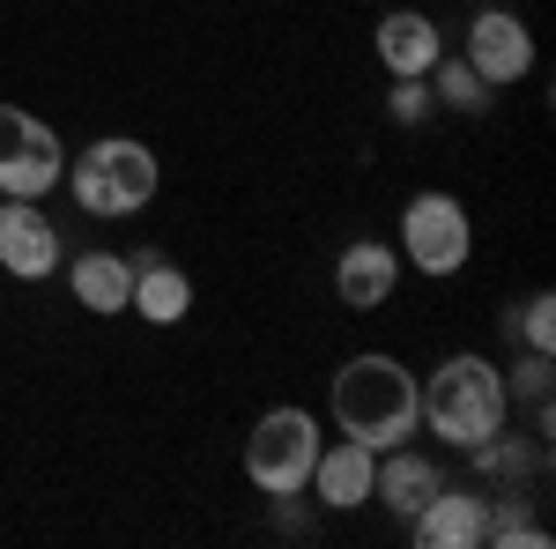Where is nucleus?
Segmentation results:
<instances>
[{
    "label": "nucleus",
    "instance_id": "21",
    "mask_svg": "<svg viewBox=\"0 0 556 549\" xmlns=\"http://www.w3.org/2000/svg\"><path fill=\"white\" fill-rule=\"evenodd\" d=\"M430 112H438L430 75H393V89H386V120H393V127H424Z\"/></svg>",
    "mask_w": 556,
    "mask_h": 549
},
{
    "label": "nucleus",
    "instance_id": "10",
    "mask_svg": "<svg viewBox=\"0 0 556 549\" xmlns=\"http://www.w3.org/2000/svg\"><path fill=\"white\" fill-rule=\"evenodd\" d=\"M393 290H401V253L386 238H349L334 253V297L349 312H379V304H393Z\"/></svg>",
    "mask_w": 556,
    "mask_h": 549
},
{
    "label": "nucleus",
    "instance_id": "20",
    "mask_svg": "<svg viewBox=\"0 0 556 549\" xmlns=\"http://www.w3.org/2000/svg\"><path fill=\"white\" fill-rule=\"evenodd\" d=\"M505 335H519L527 349H549L556 357V297L534 290L527 304H513V312H505Z\"/></svg>",
    "mask_w": 556,
    "mask_h": 549
},
{
    "label": "nucleus",
    "instance_id": "14",
    "mask_svg": "<svg viewBox=\"0 0 556 549\" xmlns=\"http://www.w3.org/2000/svg\"><path fill=\"white\" fill-rule=\"evenodd\" d=\"M60 267H67L75 304L97 312V320H119V312L134 304V253H104V246H89V253H67Z\"/></svg>",
    "mask_w": 556,
    "mask_h": 549
},
{
    "label": "nucleus",
    "instance_id": "11",
    "mask_svg": "<svg viewBox=\"0 0 556 549\" xmlns=\"http://www.w3.org/2000/svg\"><path fill=\"white\" fill-rule=\"evenodd\" d=\"M371 467H379V453H371V446L334 438V446H319L304 498H312L319 512H356V506H371Z\"/></svg>",
    "mask_w": 556,
    "mask_h": 549
},
{
    "label": "nucleus",
    "instance_id": "12",
    "mask_svg": "<svg viewBox=\"0 0 556 549\" xmlns=\"http://www.w3.org/2000/svg\"><path fill=\"white\" fill-rule=\"evenodd\" d=\"M371 52H379L386 75H430L438 52H445V30L430 23L424 8H386L371 23Z\"/></svg>",
    "mask_w": 556,
    "mask_h": 549
},
{
    "label": "nucleus",
    "instance_id": "7",
    "mask_svg": "<svg viewBox=\"0 0 556 549\" xmlns=\"http://www.w3.org/2000/svg\"><path fill=\"white\" fill-rule=\"evenodd\" d=\"M460 60H468L490 89L527 83V75H534V30H527V15H513V8H475L468 38H460Z\"/></svg>",
    "mask_w": 556,
    "mask_h": 549
},
{
    "label": "nucleus",
    "instance_id": "19",
    "mask_svg": "<svg viewBox=\"0 0 556 549\" xmlns=\"http://www.w3.org/2000/svg\"><path fill=\"white\" fill-rule=\"evenodd\" d=\"M505 394H513V401H527V409H534V431L549 438V394H556V364H549V349H527L513 372H505Z\"/></svg>",
    "mask_w": 556,
    "mask_h": 549
},
{
    "label": "nucleus",
    "instance_id": "5",
    "mask_svg": "<svg viewBox=\"0 0 556 549\" xmlns=\"http://www.w3.org/2000/svg\"><path fill=\"white\" fill-rule=\"evenodd\" d=\"M468 260H475L468 209H460L445 186L408 194V209H401V267H416V275H430V283H453Z\"/></svg>",
    "mask_w": 556,
    "mask_h": 549
},
{
    "label": "nucleus",
    "instance_id": "18",
    "mask_svg": "<svg viewBox=\"0 0 556 549\" xmlns=\"http://www.w3.org/2000/svg\"><path fill=\"white\" fill-rule=\"evenodd\" d=\"M430 97H438L445 112H468V120H475V112H490V97H497V89L482 83L460 52H438V67H430Z\"/></svg>",
    "mask_w": 556,
    "mask_h": 549
},
{
    "label": "nucleus",
    "instance_id": "13",
    "mask_svg": "<svg viewBox=\"0 0 556 549\" xmlns=\"http://www.w3.org/2000/svg\"><path fill=\"white\" fill-rule=\"evenodd\" d=\"M438 483H445V467L430 461V453H416V446H386L379 467H371V506H386L401 527H408V520L430 506Z\"/></svg>",
    "mask_w": 556,
    "mask_h": 549
},
{
    "label": "nucleus",
    "instance_id": "9",
    "mask_svg": "<svg viewBox=\"0 0 556 549\" xmlns=\"http://www.w3.org/2000/svg\"><path fill=\"white\" fill-rule=\"evenodd\" d=\"M482 512H490L482 483H438L430 506L408 520V535L416 549H482Z\"/></svg>",
    "mask_w": 556,
    "mask_h": 549
},
{
    "label": "nucleus",
    "instance_id": "1",
    "mask_svg": "<svg viewBox=\"0 0 556 549\" xmlns=\"http://www.w3.org/2000/svg\"><path fill=\"white\" fill-rule=\"evenodd\" d=\"M327 409H334V431L356 438V446H408L416 431H424V401H416V372L401 364V357H386V349H364V357H349L342 372L327 379Z\"/></svg>",
    "mask_w": 556,
    "mask_h": 549
},
{
    "label": "nucleus",
    "instance_id": "4",
    "mask_svg": "<svg viewBox=\"0 0 556 549\" xmlns=\"http://www.w3.org/2000/svg\"><path fill=\"white\" fill-rule=\"evenodd\" d=\"M319 416L298 409V401H282V409H267V416L245 431V483H253L260 498H304V483H312V461H319Z\"/></svg>",
    "mask_w": 556,
    "mask_h": 549
},
{
    "label": "nucleus",
    "instance_id": "6",
    "mask_svg": "<svg viewBox=\"0 0 556 549\" xmlns=\"http://www.w3.org/2000/svg\"><path fill=\"white\" fill-rule=\"evenodd\" d=\"M60 178H67L60 134L45 127L38 112H23V104H0V194L8 201H45Z\"/></svg>",
    "mask_w": 556,
    "mask_h": 549
},
{
    "label": "nucleus",
    "instance_id": "17",
    "mask_svg": "<svg viewBox=\"0 0 556 549\" xmlns=\"http://www.w3.org/2000/svg\"><path fill=\"white\" fill-rule=\"evenodd\" d=\"M482 542L490 549H549V527L534 520V498L505 483V490H490V512H482Z\"/></svg>",
    "mask_w": 556,
    "mask_h": 549
},
{
    "label": "nucleus",
    "instance_id": "16",
    "mask_svg": "<svg viewBox=\"0 0 556 549\" xmlns=\"http://www.w3.org/2000/svg\"><path fill=\"white\" fill-rule=\"evenodd\" d=\"M542 461H549L542 431H534V438H519V431H513V416L497 423V431H490L482 446H468V467L482 475V483H527V475H534Z\"/></svg>",
    "mask_w": 556,
    "mask_h": 549
},
{
    "label": "nucleus",
    "instance_id": "8",
    "mask_svg": "<svg viewBox=\"0 0 556 549\" xmlns=\"http://www.w3.org/2000/svg\"><path fill=\"white\" fill-rule=\"evenodd\" d=\"M60 223L38 209V201H8L0 194V267L15 275V283H45V275H60Z\"/></svg>",
    "mask_w": 556,
    "mask_h": 549
},
{
    "label": "nucleus",
    "instance_id": "2",
    "mask_svg": "<svg viewBox=\"0 0 556 549\" xmlns=\"http://www.w3.org/2000/svg\"><path fill=\"white\" fill-rule=\"evenodd\" d=\"M416 401H424V431L438 438V446H453V453L482 446L497 423L513 416L505 372H497L482 349H453L430 379H416Z\"/></svg>",
    "mask_w": 556,
    "mask_h": 549
},
{
    "label": "nucleus",
    "instance_id": "15",
    "mask_svg": "<svg viewBox=\"0 0 556 549\" xmlns=\"http://www.w3.org/2000/svg\"><path fill=\"white\" fill-rule=\"evenodd\" d=\"M127 312H141L149 327H178L193 312V275L164 253H134V304Z\"/></svg>",
    "mask_w": 556,
    "mask_h": 549
},
{
    "label": "nucleus",
    "instance_id": "3",
    "mask_svg": "<svg viewBox=\"0 0 556 549\" xmlns=\"http://www.w3.org/2000/svg\"><path fill=\"white\" fill-rule=\"evenodd\" d=\"M67 186H75V209L97 215V223H127L156 201V186H164V164H156V149L149 141H134V134H104V141H89L83 157L67 164Z\"/></svg>",
    "mask_w": 556,
    "mask_h": 549
}]
</instances>
